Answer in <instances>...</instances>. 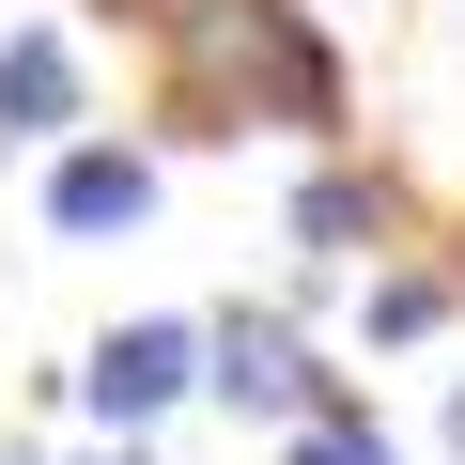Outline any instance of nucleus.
I'll return each mask as SVG.
<instances>
[{"label": "nucleus", "mask_w": 465, "mask_h": 465, "mask_svg": "<svg viewBox=\"0 0 465 465\" xmlns=\"http://www.w3.org/2000/svg\"><path fill=\"white\" fill-rule=\"evenodd\" d=\"M202 388H217V403H249V419H280V434H295L311 403H341L280 311H217V326H202Z\"/></svg>", "instance_id": "2"}, {"label": "nucleus", "mask_w": 465, "mask_h": 465, "mask_svg": "<svg viewBox=\"0 0 465 465\" xmlns=\"http://www.w3.org/2000/svg\"><path fill=\"white\" fill-rule=\"evenodd\" d=\"M140 16L171 47V124L186 140H249V124L326 140L341 124V47L295 16V0H140Z\"/></svg>", "instance_id": "1"}, {"label": "nucleus", "mask_w": 465, "mask_h": 465, "mask_svg": "<svg viewBox=\"0 0 465 465\" xmlns=\"http://www.w3.org/2000/svg\"><path fill=\"white\" fill-rule=\"evenodd\" d=\"M186 388H202V326H109L94 372H78V403H94L109 434H155Z\"/></svg>", "instance_id": "3"}, {"label": "nucleus", "mask_w": 465, "mask_h": 465, "mask_svg": "<svg viewBox=\"0 0 465 465\" xmlns=\"http://www.w3.org/2000/svg\"><path fill=\"white\" fill-rule=\"evenodd\" d=\"M78 465H155V450H140V434H109V450H78Z\"/></svg>", "instance_id": "9"}, {"label": "nucleus", "mask_w": 465, "mask_h": 465, "mask_svg": "<svg viewBox=\"0 0 465 465\" xmlns=\"http://www.w3.org/2000/svg\"><path fill=\"white\" fill-rule=\"evenodd\" d=\"M450 450H465V388H450Z\"/></svg>", "instance_id": "10"}, {"label": "nucleus", "mask_w": 465, "mask_h": 465, "mask_svg": "<svg viewBox=\"0 0 465 465\" xmlns=\"http://www.w3.org/2000/svg\"><path fill=\"white\" fill-rule=\"evenodd\" d=\"M388 217H403L388 171H311V186H295V249H326V264H341V249H388Z\"/></svg>", "instance_id": "6"}, {"label": "nucleus", "mask_w": 465, "mask_h": 465, "mask_svg": "<svg viewBox=\"0 0 465 465\" xmlns=\"http://www.w3.org/2000/svg\"><path fill=\"white\" fill-rule=\"evenodd\" d=\"M450 326V280H372V341H434Z\"/></svg>", "instance_id": "8"}, {"label": "nucleus", "mask_w": 465, "mask_h": 465, "mask_svg": "<svg viewBox=\"0 0 465 465\" xmlns=\"http://www.w3.org/2000/svg\"><path fill=\"white\" fill-rule=\"evenodd\" d=\"M140 217H155V155H140V140H63L47 232H140Z\"/></svg>", "instance_id": "4"}, {"label": "nucleus", "mask_w": 465, "mask_h": 465, "mask_svg": "<svg viewBox=\"0 0 465 465\" xmlns=\"http://www.w3.org/2000/svg\"><path fill=\"white\" fill-rule=\"evenodd\" d=\"M0 140H78V47L47 16L0 32Z\"/></svg>", "instance_id": "5"}, {"label": "nucleus", "mask_w": 465, "mask_h": 465, "mask_svg": "<svg viewBox=\"0 0 465 465\" xmlns=\"http://www.w3.org/2000/svg\"><path fill=\"white\" fill-rule=\"evenodd\" d=\"M280 465H403V450H388V419L341 388V403H311V419L280 434Z\"/></svg>", "instance_id": "7"}]
</instances>
